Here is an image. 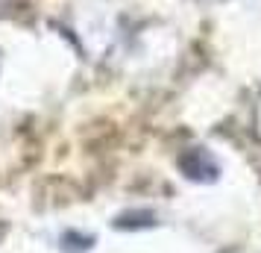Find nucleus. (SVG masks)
Returning a JSON list of instances; mask_svg holds the SVG:
<instances>
[{"label":"nucleus","mask_w":261,"mask_h":253,"mask_svg":"<svg viewBox=\"0 0 261 253\" xmlns=\"http://www.w3.org/2000/svg\"><path fill=\"white\" fill-rule=\"evenodd\" d=\"M153 224H155L153 212H126L115 221L118 229H141V227H153Z\"/></svg>","instance_id":"nucleus-2"},{"label":"nucleus","mask_w":261,"mask_h":253,"mask_svg":"<svg viewBox=\"0 0 261 253\" xmlns=\"http://www.w3.org/2000/svg\"><path fill=\"white\" fill-rule=\"evenodd\" d=\"M91 244H94V239L83 236V233H65L62 236V250L65 253H85L91 250Z\"/></svg>","instance_id":"nucleus-3"},{"label":"nucleus","mask_w":261,"mask_h":253,"mask_svg":"<svg viewBox=\"0 0 261 253\" xmlns=\"http://www.w3.org/2000/svg\"><path fill=\"white\" fill-rule=\"evenodd\" d=\"M179 168H182V174H185L188 180H194V182H214L217 177H220L217 162H214L212 153L202 150V147H194V150H188V153H182Z\"/></svg>","instance_id":"nucleus-1"}]
</instances>
